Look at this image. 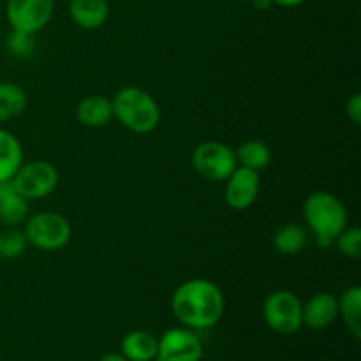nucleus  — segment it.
I'll use <instances>...</instances> for the list:
<instances>
[{"mask_svg":"<svg viewBox=\"0 0 361 361\" xmlns=\"http://www.w3.org/2000/svg\"><path fill=\"white\" fill-rule=\"evenodd\" d=\"M224 309L226 300L221 288L207 279H190L173 293V316L190 330L215 326L222 319Z\"/></svg>","mask_w":361,"mask_h":361,"instance_id":"1","label":"nucleus"},{"mask_svg":"<svg viewBox=\"0 0 361 361\" xmlns=\"http://www.w3.org/2000/svg\"><path fill=\"white\" fill-rule=\"evenodd\" d=\"M303 215L321 247H330L348 228V210L344 203L326 190H317L307 197Z\"/></svg>","mask_w":361,"mask_h":361,"instance_id":"2","label":"nucleus"},{"mask_svg":"<svg viewBox=\"0 0 361 361\" xmlns=\"http://www.w3.org/2000/svg\"><path fill=\"white\" fill-rule=\"evenodd\" d=\"M113 102V116L136 134H148L161 122V108L154 95L140 87H123L116 92Z\"/></svg>","mask_w":361,"mask_h":361,"instance_id":"3","label":"nucleus"},{"mask_svg":"<svg viewBox=\"0 0 361 361\" xmlns=\"http://www.w3.org/2000/svg\"><path fill=\"white\" fill-rule=\"evenodd\" d=\"M23 233L28 245L46 252L63 249L73 236L69 221L56 212H39L32 215L25 224Z\"/></svg>","mask_w":361,"mask_h":361,"instance_id":"4","label":"nucleus"},{"mask_svg":"<svg viewBox=\"0 0 361 361\" xmlns=\"http://www.w3.org/2000/svg\"><path fill=\"white\" fill-rule=\"evenodd\" d=\"M302 307L298 296L291 291H274L263 303V317L268 328L275 334L293 335L303 326Z\"/></svg>","mask_w":361,"mask_h":361,"instance_id":"5","label":"nucleus"},{"mask_svg":"<svg viewBox=\"0 0 361 361\" xmlns=\"http://www.w3.org/2000/svg\"><path fill=\"white\" fill-rule=\"evenodd\" d=\"M192 166L208 182H226L238 164L231 147L221 141H204L192 152Z\"/></svg>","mask_w":361,"mask_h":361,"instance_id":"6","label":"nucleus"},{"mask_svg":"<svg viewBox=\"0 0 361 361\" xmlns=\"http://www.w3.org/2000/svg\"><path fill=\"white\" fill-rule=\"evenodd\" d=\"M11 180L16 192L25 200H42L59 185V171L48 161H30L23 162Z\"/></svg>","mask_w":361,"mask_h":361,"instance_id":"7","label":"nucleus"},{"mask_svg":"<svg viewBox=\"0 0 361 361\" xmlns=\"http://www.w3.org/2000/svg\"><path fill=\"white\" fill-rule=\"evenodd\" d=\"M55 0H7L6 16L11 28L35 35L51 21Z\"/></svg>","mask_w":361,"mask_h":361,"instance_id":"8","label":"nucleus"},{"mask_svg":"<svg viewBox=\"0 0 361 361\" xmlns=\"http://www.w3.org/2000/svg\"><path fill=\"white\" fill-rule=\"evenodd\" d=\"M203 344L190 328H171L157 338L155 361H200Z\"/></svg>","mask_w":361,"mask_h":361,"instance_id":"9","label":"nucleus"},{"mask_svg":"<svg viewBox=\"0 0 361 361\" xmlns=\"http://www.w3.org/2000/svg\"><path fill=\"white\" fill-rule=\"evenodd\" d=\"M259 173L242 168V166H236L235 171L226 180V203H228L229 208L236 212L247 210L256 201L257 194H259Z\"/></svg>","mask_w":361,"mask_h":361,"instance_id":"10","label":"nucleus"},{"mask_svg":"<svg viewBox=\"0 0 361 361\" xmlns=\"http://www.w3.org/2000/svg\"><path fill=\"white\" fill-rule=\"evenodd\" d=\"M338 316V298L331 293H317L302 307V323L310 330H324Z\"/></svg>","mask_w":361,"mask_h":361,"instance_id":"11","label":"nucleus"},{"mask_svg":"<svg viewBox=\"0 0 361 361\" xmlns=\"http://www.w3.org/2000/svg\"><path fill=\"white\" fill-rule=\"evenodd\" d=\"M69 14L74 23L85 30H97L108 21V0H69Z\"/></svg>","mask_w":361,"mask_h":361,"instance_id":"12","label":"nucleus"},{"mask_svg":"<svg viewBox=\"0 0 361 361\" xmlns=\"http://www.w3.org/2000/svg\"><path fill=\"white\" fill-rule=\"evenodd\" d=\"M76 116L85 127H104L113 118V102L104 95H87L76 108Z\"/></svg>","mask_w":361,"mask_h":361,"instance_id":"13","label":"nucleus"},{"mask_svg":"<svg viewBox=\"0 0 361 361\" xmlns=\"http://www.w3.org/2000/svg\"><path fill=\"white\" fill-rule=\"evenodd\" d=\"M122 355L129 361H154L157 356V338L147 330H134L123 337Z\"/></svg>","mask_w":361,"mask_h":361,"instance_id":"14","label":"nucleus"},{"mask_svg":"<svg viewBox=\"0 0 361 361\" xmlns=\"http://www.w3.org/2000/svg\"><path fill=\"white\" fill-rule=\"evenodd\" d=\"M23 164V148L18 137L6 129H0V182L11 180Z\"/></svg>","mask_w":361,"mask_h":361,"instance_id":"15","label":"nucleus"},{"mask_svg":"<svg viewBox=\"0 0 361 361\" xmlns=\"http://www.w3.org/2000/svg\"><path fill=\"white\" fill-rule=\"evenodd\" d=\"M236 164L242 168L252 169V171H263L270 166L271 162V152L268 145H264L259 140H249L243 141L238 148L235 150Z\"/></svg>","mask_w":361,"mask_h":361,"instance_id":"16","label":"nucleus"},{"mask_svg":"<svg viewBox=\"0 0 361 361\" xmlns=\"http://www.w3.org/2000/svg\"><path fill=\"white\" fill-rule=\"evenodd\" d=\"M338 316L355 338L361 337V288L353 286L338 298Z\"/></svg>","mask_w":361,"mask_h":361,"instance_id":"17","label":"nucleus"},{"mask_svg":"<svg viewBox=\"0 0 361 361\" xmlns=\"http://www.w3.org/2000/svg\"><path fill=\"white\" fill-rule=\"evenodd\" d=\"M27 108V94L23 88L16 83L9 81H0V122H7L21 113Z\"/></svg>","mask_w":361,"mask_h":361,"instance_id":"18","label":"nucleus"},{"mask_svg":"<svg viewBox=\"0 0 361 361\" xmlns=\"http://www.w3.org/2000/svg\"><path fill=\"white\" fill-rule=\"evenodd\" d=\"M307 245L305 229L298 224H284L275 231L274 247L284 256H296Z\"/></svg>","mask_w":361,"mask_h":361,"instance_id":"19","label":"nucleus"},{"mask_svg":"<svg viewBox=\"0 0 361 361\" xmlns=\"http://www.w3.org/2000/svg\"><path fill=\"white\" fill-rule=\"evenodd\" d=\"M28 215V200L18 192L0 201V222L7 228H18Z\"/></svg>","mask_w":361,"mask_h":361,"instance_id":"20","label":"nucleus"},{"mask_svg":"<svg viewBox=\"0 0 361 361\" xmlns=\"http://www.w3.org/2000/svg\"><path fill=\"white\" fill-rule=\"evenodd\" d=\"M27 236L21 229L7 228L0 233V259H16L27 250Z\"/></svg>","mask_w":361,"mask_h":361,"instance_id":"21","label":"nucleus"},{"mask_svg":"<svg viewBox=\"0 0 361 361\" xmlns=\"http://www.w3.org/2000/svg\"><path fill=\"white\" fill-rule=\"evenodd\" d=\"M341 254H344L349 259H360L361 256V229L360 228H345L341 235L335 238Z\"/></svg>","mask_w":361,"mask_h":361,"instance_id":"22","label":"nucleus"},{"mask_svg":"<svg viewBox=\"0 0 361 361\" xmlns=\"http://www.w3.org/2000/svg\"><path fill=\"white\" fill-rule=\"evenodd\" d=\"M34 35L23 34V32L13 30L7 37V48L16 56H28L34 49Z\"/></svg>","mask_w":361,"mask_h":361,"instance_id":"23","label":"nucleus"},{"mask_svg":"<svg viewBox=\"0 0 361 361\" xmlns=\"http://www.w3.org/2000/svg\"><path fill=\"white\" fill-rule=\"evenodd\" d=\"M345 115L351 120L355 126H360L361 123V95L353 94L351 99L345 102Z\"/></svg>","mask_w":361,"mask_h":361,"instance_id":"24","label":"nucleus"},{"mask_svg":"<svg viewBox=\"0 0 361 361\" xmlns=\"http://www.w3.org/2000/svg\"><path fill=\"white\" fill-rule=\"evenodd\" d=\"M271 2H274V6L279 7H298L305 4L307 0H271Z\"/></svg>","mask_w":361,"mask_h":361,"instance_id":"25","label":"nucleus"},{"mask_svg":"<svg viewBox=\"0 0 361 361\" xmlns=\"http://www.w3.org/2000/svg\"><path fill=\"white\" fill-rule=\"evenodd\" d=\"M250 2L254 4V7H256L257 11H268L271 6H274L271 0H250Z\"/></svg>","mask_w":361,"mask_h":361,"instance_id":"26","label":"nucleus"},{"mask_svg":"<svg viewBox=\"0 0 361 361\" xmlns=\"http://www.w3.org/2000/svg\"><path fill=\"white\" fill-rule=\"evenodd\" d=\"M101 361H129V360H127L123 355H120V353H108V355L102 356Z\"/></svg>","mask_w":361,"mask_h":361,"instance_id":"27","label":"nucleus"}]
</instances>
